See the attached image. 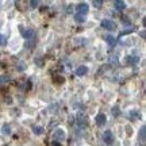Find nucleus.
Instances as JSON below:
<instances>
[{"mask_svg":"<svg viewBox=\"0 0 146 146\" xmlns=\"http://www.w3.org/2000/svg\"><path fill=\"white\" fill-rule=\"evenodd\" d=\"M102 27L106 29V30H115L116 29V23L114 21H110V19H104V21H102Z\"/></svg>","mask_w":146,"mask_h":146,"instance_id":"f03ea898","label":"nucleus"},{"mask_svg":"<svg viewBox=\"0 0 146 146\" xmlns=\"http://www.w3.org/2000/svg\"><path fill=\"white\" fill-rule=\"evenodd\" d=\"M74 45H84L85 43V38H76L74 41H73Z\"/></svg>","mask_w":146,"mask_h":146,"instance_id":"f3484780","label":"nucleus"},{"mask_svg":"<svg viewBox=\"0 0 146 146\" xmlns=\"http://www.w3.org/2000/svg\"><path fill=\"white\" fill-rule=\"evenodd\" d=\"M94 5L96 7V8H100V7L103 5V1H102V0H95V1H94Z\"/></svg>","mask_w":146,"mask_h":146,"instance_id":"4be33fe9","label":"nucleus"},{"mask_svg":"<svg viewBox=\"0 0 146 146\" xmlns=\"http://www.w3.org/2000/svg\"><path fill=\"white\" fill-rule=\"evenodd\" d=\"M33 131H34V134H36V135H42L45 133L42 126H33Z\"/></svg>","mask_w":146,"mask_h":146,"instance_id":"f8f14e48","label":"nucleus"},{"mask_svg":"<svg viewBox=\"0 0 146 146\" xmlns=\"http://www.w3.org/2000/svg\"><path fill=\"white\" fill-rule=\"evenodd\" d=\"M96 125L98 126H103L106 123V115L103 114H99V115H96Z\"/></svg>","mask_w":146,"mask_h":146,"instance_id":"1a4fd4ad","label":"nucleus"},{"mask_svg":"<svg viewBox=\"0 0 146 146\" xmlns=\"http://www.w3.org/2000/svg\"><path fill=\"white\" fill-rule=\"evenodd\" d=\"M39 5V1H36V0H33V1H30V7L31 8H36Z\"/></svg>","mask_w":146,"mask_h":146,"instance_id":"b1692460","label":"nucleus"},{"mask_svg":"<svg viewBox=\"0 0 146 146\" xmlns=\"http://www.w3.org/2000/svg\"><path fill=\"white\" fill-rule=\"evenodd\" d=\"M10 81V77L8 76H0V84H4Z\"/></svg>","mask_w":146,"mask_h":146,"instance_id":"6ab92c4d","label":"nucleus"},{"mask_svg":"<svg viewBox=\"0 0 146 146\" xmlns=\"http://www.w3.org/2000/svg\"><path fill=\"white\" fill-rule=\"evenodd\" d=\"M141 118V114L138 112V111H131L130 112V119L131 120H137V119H139Z\"/></svg>","mask_w":146,"mask_h":146,"instance_id":"2eb2a0df","label":"nucleus"},{"mask_svg":"<svg viewBox=\"0 0 146 146\" xmlns=\"http://www.w3.org/2000/svg\"><path fill=\"white\" fill-rule=\"evenodd\" d=\"M102 138H103V142H104V143H107V145H111V143L114 142V137H112V133H111L110 130L104 131Z\"/></svg>","mask_w":146,"mask_h":146,"instance_id":"20e7f679","label":"nucleus"},{"mask_svg":"<svg viewBox=\"0 0 146 146\" xmlns=\"http://www.w3.org/2000/svg\"><path fill=\"white\" fill-rule=\"evenodd\" d=\"M53 81L57 84H62L65 81V78H64V76H60V74H53Z\"/></svg>","mask_w":146,"mask_h":146,"instance_id":"ddd939ff","label":"nucleus"},{"mask_svg":"<svg viewBox=\"0 0 146 146\" xmlns=\"http://www.w3.org/2000/svg\"><path fill=\"white\" fill-rule=\"evenodd\" d=\"M5 45H7V39H5L4 35L0 34V46H5Z\"/></svg>","mask_w":146,"mask_h":146,"instance_id":"aec40b11","label":"nucleus"},{"mask_svg":"<svg viewBox=\"0 0 146 146\" xmlns=\"http://www.w3.org/2000/svg\"><path fill=\"white\" fill-rule=\"evenodd\" d=\"M119 112H120V110L118 108V106L112 107V115H114V116H118V115H119Z\"/></svg>","mask_w":146,"mask_h":146,"instance_id":"412c9836","label":"nucleus"},{"mask_svg":"<svg viewBox=\"0 0 146 146\" xmlns=\"http://www.w3.org/2000/svg\"><path fill=\"white\" fill-rule=\"evenodd\" d=\"M74 21L77 22V23H83V22H85V16L76 14V15H74Z\"/></svg>","mask_w":146,"mask_h":146,"instance_id":"dca6fc26","label":"nucleus"},{"mask_svg":"<svg viewBox=\"0 0 146 146\" xmlns=\"http://www.w3.org/2000/svg\"><path fill=\"white\" fill-rule=\"evenodd\" d=\"M114 5L118 11H123L126 8V3L125 1H122V0H116V1L114 3Z\"/></svg>","mask_w":146,"mask_h":146,"instance_id":"9b49d317","label":"nucleus"},{"mask_svg":"<svg viewBox=\"0 0 146 146\" xmlns=\"http://www.w3.org/2000/svg\"><path fill=\"white\" fill-rule=\"evenodd\" d=\"M126 61H127V65H135L139 61V57H137V56H129V57L126 58Z\"/></svg>","mask_w":146,"mask_h":146,"instance_id":"6e6552de","label":"nucleus"},{"mask_svg":"<svg viewBox=\"0 0 146 146\" xmlns=\"http://www.w3.org/2000/svg\"><path fill=\"white\" fill-rule=\"evenodd\" d=\"M87 72H88V68L85 66V65H81V66H78L77 69H76V74L77 76H84V74H87Z\"/></svg>","mask_w":146,"mask_h":146,"instance_id":"0eeeda50","label":"nucleus"},{"mask_svg":"<svg viewBox=\"0 0 146 146\" xmlns=\"http://www.w3.org/2000/svg\"><path fill=\"white\" fill-rule=\"evenodd\" d=\"M76 125L81 129H87L88 127V119L85 118V115H77L76 118Z\"/></svg>","mask_w":146,"mask_h":146,"instance_id":"f257e3e1","label":"nucleus"},{"mask_svg":"<svg viewBox=\"0 0 146 146\" xmlns=\"http://www.w3.org/2000/svg\"><path fill=\"white\" fill-rule=\"evenodd\" d=\"M16 68L19 69V70H25V69H26V64H23V62H18V65H16Z\"/></svg>","mask_w":146,"mask_h":146,"instance_id":"5701e85b","label":"nucleus"},{"mask_svg":"<svg viewBox=\"0 0 146 146\" xmlns=\"http://www.w3.org/2000/svg\"><path fill=\"white\" fill-rule=\"evenodd\" d=\"M104 39H106V42H107L111 47H114L115 45H116V42H118V41H116V38H115V36H112V35H107Z\"/></svg>","mask_w":146,"mask_h":146,"instance_id":"9d476101","label":"nucleus"},{"mask_svg":"<svg viewBox=\"0 0 146 146\" xmlns=\"http://www.w3.org/2000/svg\"><path fill=\"white\" fill-rule=\"evenodd\" d=\"M53 137H56V139H64L65 138V133H64V130H57Z\"/></svg>","mask_w":146,"mask_h":146,"instance_id":"4468645a","label":"nucleus"},{"mask_svg":"<svg viewBox=\"0 0 146 146\" xmlns=\"http://www.w3.org/2000/svg\"><path fill=\"white\" fill-rule=\"evenodd\" d=\"M36 64H38V65H43V62H41V60H39V58H36Z\"/></svg>","mask_w":146,"mask_h":146,"instance_id":"bb28decb","label":"nucleus"},{"mask_svg":"<svg viewBox=\"0 0 146 146\" xmlns=\"http://www.w3.org/2000/svg\"><path fill=\"white\" fill-rule=\"evenodd\" d=\"M10 133H11V127H10V125H4V126H3V134L8 135Z\"/></svg>","mask_w":146,"mask_h":146,"instance_id":"a211bd4d","label":"nucleus"},{"mask_svg":"<svg viewBox=\"0 0 146 146\" xmlns=\"http://www.w3.org/2000/svg\"><path fill=\"white\" fill-rule=\"evenodd\" d=\"M134 31V29H129V30H126V31H122L120 33V35H125V34H130V33Z\"/></svg>","mask_w":146,"mask_h":146,"instance_id":"393cba45","label":"nucleus"},{"mask_svg":"<svg viewBox=\"0 0 146 146\" xmlns=\"http://www.w3.org/2000/svg\"><path fill=\"white\" fill-rule=\"evenodd\" d=\"M22 35L25 36V38H31L34 35V31H33V29H26V27H22Z\"/></svg>","mask_w":146,"mask_h":146,"instance_id":"39448f33","label":"nucleus"},{"mask_svg":"<svg viewBox=\"0 0 146 146\" xmlns=\"http://www.w3.org/2000/svg\"><path fill=\"white\" fill-rule=\"evenodd\" d=\"M139 142H141L142 145H145V142H146V127L145 126H142L141 130H139Z\"/></svg>","mask_w":146,"mask_h":146,"instance_id":"423d86ee","label":"nucleus"},{"mask_svg":"<svg viewBox=\"0 0 146 146\" xmlns=\"http://www.w3.org/2000/svg\"><path fill=\"white\" fill-rule=\"evenodd\" d=\"M52 146H62V145H61V143H60V142L54 141V142H53V143H52Z\"/></svg>","mask_w":146,"mask_h":146,"instance_id":"a878e982","label":"nucleus"},{"mask_svg":"<svg viewBox=\"0 0 146 146\" xmlns=\"http://www.w3.org/2000/svg\"><path fill=\"white\" fill-rule=\"evenodd\" d=\"M76 10H77V14H78V15L85 16V15H87V12L89 11V5L87 4V3H80V4L76 7Z\"/></svg>","mask_w":146,"mask_h":146,"instance_id":"7ed1b4c3","label":"nucleus"}]
</instances>
